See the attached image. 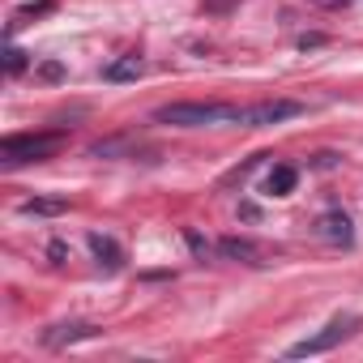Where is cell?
<instances>
[{
    "label": "cell",
    "mask_w": 363,
    "mask_h": 363,
    "mask_svg": "<svg viewBox=\"0 0 363 363\" xmlns=\"http://www.w3.org/2000/svg\"><path fill=\"white\" fill-rule=\"evenodd\" d=\"M265 158H269V154H257V158H248L244 167H235V171L227 175V184H244V179H248V175H252V171H257V167H261Z\"/></svg>",
    "instance_id": "cell-16"
},
{
    "label": "cell",
    "mask_w": 363,
    "mask_h": 363,
    "mask_svg": "<svg viewBox=\"0 0 363 363\" xmlns=\"http://www.w3.org/2000/svg\"><path fill=\"white\" fill-rule=\"evenodd\" d=\"M133 150V137H107V141H94L90 154L94 158H116V154H128Z\"/></svg>",
    "instance_id": "cell-12"
},
{
    "label": "cell",
    "mask_w": 363,
    "mask_h": 363,
    "mask_svg": "<svg viewBox=\"0 0 363 363\" xmlns=\"http://www.w3.org/2000/svg\"><path fill=\"white\" fill-rule=\"evenodd\" d=\"M329 5H333V0H329Z\"/></svg>",
    "instance_id": "cell-19"
},
{
    "label": "cell",
    "mask_w": 363,
    "mask_h": 363,
    "mask_svg": "<svg viewBox=\"0 0 363 363\" xmlns=\"http://www.w3.org/2000/svg\"><path fill=\"white\" fill-rule=\"evenodd\" d=\"M295 184H299V167H291V162H278V167L265 175V193H269V197H291Z\"/></svg>",
    "instance_id": "cell-9"
},
{
    "label": "cell",
    "mask_w": 363,
    "mask_h": 363,
    "mask_svg": "<svg viewBox=\"0 0 363 363\" xmlns=\"http://www.w3.org/2000/svg\"><path fill=\"white\" fill-rule=\"evenodd\" d=\"M240 107L231 103H167L154 111V124L171 128H210V124H235Z\"/></svg>",
    "instance_id": "cell-1"
},
{
    "label": "cell",
    "mask_w": 363,
    "mask_h": 363,
    "mask_svg": "<svg viewBox=\"0 0 363 363\" xmlns=\"http://www.w3.org/2000/svg\"><path fill=\"white\" fill-rule=\"evenodd\" d=\"M218 257L240 261V265H265L269 252H265L257 240H248V235H223V240H218Z\"/></svg>",
    "instance_id": "cell-5"
},
{
    "label": "cell",
    "mask_w": 363,
    "mask_h": 363,
    "mask_svg": "<svg viewBox=\"0 0 363 363\" xmlns=\"http://www.w3.org/2000/svg\"><path fill=\"white\" fill-rule=\"evenodd\" d=\"M26 65H30V60H26V52H22V48H9V52H5V73H9V77L26 73Z\"/></svg>",
    "instance_id": "cell-15"
},
{
    "label": "cell",
    "mask_w": 363,
    "mask_h": 363,
    "mask_svg": "<svg viewBox=\"0 0 363 363\" xmlns=\"http://www.w3.org/2000/svg\"><path fill=\"white\" fill-rule=\"evenodd\" d=\"M312 231H316L325 244H350V240H354V223H350L346 210H329V214H320V218L312 223Z\"/></svg>",
    "instance_id": "cell-6"
},
{
    "label": "cell",
    "mask_w": 363,
    "mask_h": 363,
    "mask_svg": "<svg viewBox=\"0 0 363 363\" xmlns=\"http://www.w3.org/2000/svg\"><path fill=\"white\" fill-rule=\"evenodd\" d=\"M90 252H94V261L103 265V269H120L124 265V248L111 240V235H103V231H90Z\"/></svg>",
    "instance_id": "cell-8"
},
{
    "label": "cell",
    "mask_w": 363,
    "mask_h": 363,
    "mask_svg": "<svg viewBox=\"0 0 363 363\" xmlns=\"http://www.w3.org/2000/svg\"><path fill=\"white\" fill-rule=\"evenodd\" d=\"M299 111H303V107L291 103V99H265V103L240 107L235 124H244V128H269V124H282V120H291V116H299Z\"/></svg>",
    "instance_id": "cell-4"
},
{
    "label": "cell",
    "mask_w": 363,
    "mask_h": 363,
    "mask_svg": "<svg viewBox=\"0 0 363 363\" xmlns=\"http://www.w3.org/2000/svg\"><path fill=\"white\" fill-rule=\"evenodd\" d=\"M141 73H145V60L141 56H120V60H111L103 69V82H137Z\"/></svg>",
    "instance_id": "cell-10"
},
{
    "label": "cell",
    "mask_w": 363,
    "mask_h": 363,
    "mask_svg": "<svg viewBox=\"0 0 363 363\" xmlns=\"http://www.w3.org/2000/svg\"><path fill=\"white\" fill-rule=\"evenodd\" d=\"M65 145V133H13L0 141V162L22 167V162H43Z\"/></svg>",
    "instance_id": "cell-2"
},
{
    "label": "cell",
    "mask_w": 363,
    "mask_h": 363,
    "mask_svg": "<svg viewBox=\"0 0 363 363\" xmlns=\"http://www.w3.org/2000/svg\"><path fill=\"white\" fill-rule=\"evenodd\" d=\"M94 333H99V325H90V320H65V325H52V329L43 333V346L65 350V346L86 342V337H94Z\"/></svg>",
    "instance_id": "cell-7"
},
{
    "label": "cell",
    "mask_w": 363,
    "mask_h": 363,
    "mask_svg": "<svg viewBox=\"0 0 363 363\" xmlns=\"http://www.w3.org/2000/svg\"><path fill=\"white\" fill-rule=\"evenodd\" d=\"M363 329V316H354V312H342V316H333L320 333H312V337H303V342H295V346H286V359H308V354H325V350H333V346H342L346 337H354Z\"/></svg>",
    "instance_id": "cell-3"
},
{
    "label": "cell",
    "mask_w": 363,
    "mask_h": 363,
    "mask_svg": "<svg viewBox=\"0 0 363 363\" xmlns=\"http://www.w3.org/2000/svg\"><path fill=\"white\" fill-rule=\"evenodd\" d=\"M184 240H189V248H193V257H197V261H210V257H218V244L201 240L197 231H184Z\"/></svg>",
    "instance_id": "cell-14"
},
{
    "label": "cell",
    "mask_w": 363,
    "mask_h": 363,
    "mask_svg": "<svg viewBox=\"0 0 363 363\" xmlns=\"http://www.w3.org/2000/svg\"><path fill=\"white\" fill-rule=\"evenodd\" d=\"M39 77H48V82H60V77H65V69H60L56 60H48V65L39 69Z\"/></svg>",
    "instance_id": "cell-18"
},
{
    "label": "cell",
    "mask_w": 363,
    "mask_h": 363,
    "mask_svg": "<svg viewBox=\"0 0 363 363\" xmlns=\"http://www.w3.org/2000/svg\"><path fill=\"white\" fill-rule=\"evenodd\" d=\"M48 257H52V265H65V261H69V244H60V240H56V244L48 248Z\"/></svg>",
    "instance_id": "cell-17"
},
{
    "label": "cell",
    "mask_w": 363,
    "mask_h": 363,
    "mask_svg": "<svg viewBox=\"0 0 363 363\" xmlns=\"http://www.w3.org/2000/svg\"><path fill=\"white\" fill-rule=\"evenodd\" d=\"M65 210H69L65 197H30V201H22V214H35V218H56Z\"/></svg>",
    "instance_id": "cell-11"
},
{
    "label": "cell",
    "mask_w": 363,
    "mask_h": 363,
    "mask_svg": "<svg viewBox=\"0 0 363 363\" xmlns=\"http://www.w3.org/2000/svg\"><path fill=\"white\" fill-rule=\"evenodd\" d=\"M52 9H56V5H52V0H35V5H22V9L13 13V22H9V35H13L18 26H26L30 18H43V13H52Z\"/></svg>",
    "instance_id": "cell-13"
}]
</instances>
